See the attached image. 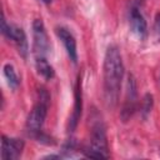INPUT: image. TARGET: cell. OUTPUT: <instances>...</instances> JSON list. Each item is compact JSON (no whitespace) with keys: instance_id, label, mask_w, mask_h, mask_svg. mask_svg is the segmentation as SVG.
<instances>
[{"instance_id":"6da1fadb","label":"cell","mask_w":160,"mask_h":160,"mask_svg":"<svg viewBox=\"0 0 160 160\" xmlns=\"http://www.w3.org/2000/svg\"><path fill=\"white\" fill-rule=\"evenodd\" d=\"M122 78L124 64L120 51L115 45H110L104 58V99L109 108L118 104Z\"/></svg>"},{"instance_id":"7a4b0ae2","label":"cell","mask_w":160,"mask_h":160,"mask_svg":"<svg viewBox=\"0 0 160 160\" xmlns=\"http://www.w3.org/2000/svg\"><path fill=\"white\" fill-rule=\"evenodd\" d=\"M50 104V95L46 91V89H40L39 90V99L36 105L32 108L30 111L28 120H26V131L31 136H36L41 131V126L45 121L46 114H48V108Z\"/></svg>"},{"instance_id":"3957f363","label":"cell","mask_w":160,"mask_h":160,"mask_svg":"<svg viewBox=\"0 0 160 160\" xmlns=\"http://www.w3.org/2000/svg\"><path fill=\"white\" fill-rule=\"evenodd\" d=\"M84 154L88 158H95V159L109 158L106 132H105V128L101 121H96L92 124L91 135H90V145L88 149L84 150Z\"/></svg>"},{"instance_id":"277c9868","label":"cell","mask_w":160,"mask_h":160,"mask_svg":"<svg viewBox=\"0 0 160 160\" xmlns=\"http://www.w3.org/2000/svg\"><path fill=\"white\" fill-rule=\"evenodd\" d=\"M1 32L5 38H8L9 40H12L18 48L19 54L22 55L24 58H26V55H28V40H26V35H25L24 30L21 28H18V26L9 25L6 22L4 14L1 18Z\"/></svg>"},{"instance_id":"5b68a950","label":"cell","mask_w":160,"mask_h":160,"mask_svg":"<svg viewBox=\"0 0 160 160\" xmlns=\"http://www.w3.org/2000/svg\"><path fill=\"white\" fill-rule=\"evenodd\" d=\"M32 35H34V52L38 58L44 56L48 54L50 49L49 38L45 30V25L41 19H35L32 22Z\"/></svg>"},{"instance_id":"8992f818","label":"cell","mask_w":160,"mask_h":160,"mask_svg":"<svg viewBox=\"0 0 160 160\" xmlns=\"http://www.w3.org/2000/svg\"><path fill=\"white\" fill-rule=\"evenodd\" d=\"M24 141L16 138H8L2 135L1 140V159L2 160H16L21 156L24 150Z\"/></svg>"},{"instance_id":"52a82bcc","label":"cell","mask_w":160,"mask_h":160,"mask_svg":"<svg viewBox=\"0 0 160 160\" xmlns=\"http://www.w3.org/2000/svg\"><path fill=\"white\" fill-rule=\"evenodd\" d=\"M136 82L132 75L128 76V84H126V98H125V104L121 111V118L124 121H126L135 111L136 109Z\"/></svg>"},{"instance_id":"ba28073f","label":"cell","mask_w":160,"mask_h":160,"mask_svg":"<svg viewBox=\"0 0 160 160\" xmlns=\"http://www.w3.org/2000/svg\"><path fill=\"white\" fill-rule=\"evenodd\" d=\"M56 35L62 41L70 60L74 64H76V61H78V50H76V40H75L74 35L65 28H56Z\"/></svg>"},{"instance_id":"9c48e42d","label":"cell","mask_w":160,"mask_h":160,"mask_svg":"<svg viewBox=\"0 0 160 160\" xmlns=\"http://www.w3.org/2000/svg\"><path fill=\"white\" fill-rule=\"evenodd\" d=\"M82 110V95H81V79L78 78L76 86H75V101H74V110L69 120V131H74L78 126V122L81 116Z\"/></svg>"},{"instance_id":"30bf717a","label":"cell","mask_w":160,"mask_h":160,"mask_svg":"<svg viewBox=\"0 0 160 160\" xmlns=\"http://www.w3.org/2000/svg\"><path fill=\"white\" fill-rule=\"evenodd\" d=\"M130 22H131V28L132 31L136 32L139 36H145L148 26H146V21L144 19V16L141 15V12L138 9H132L130 12Z\"/></svg>"},{"instance_id":"8fae6325","label":"cell","mask_w":160,"mask_h":160,"mask_svg":"<svg viewBox=\"0 0 160 160\" xmlns=\"http://www.w3.org/2000/svg\"><path fill=\"white\" fill-rule=\"evenodd\" d=\"M36 70H38V74L42 76L45 80H50L55 76V71L52 66L49 64V61L44 56L36 58Z\"/></svg>"},{"instance_id":"7c38bea8","label":"cell","mask_w":160,"mask_h":160,"mask_svg":"<svg viewBox=\"0 0 160 160\" xmlns=\"http://www.w3.org/2000/svg\"><path fill=\"white\" fill-rule=\"evenodd\" d=\"M4 75H5L6 80H8L9 86H10L11 89H16L20 81H19V78H18V75H16L15 69H14L12 65L6 64V65L4 66Z\"/></svg>"},{"instance_id":"4fadbf2b","label":"cell","mask_w":160,"mask_h":160,"mask_svg":"<svg viewBox=\"0 0 160 160\" xmlns=\"http://www.w3.org/2000/svg\"><path fill=\"white\" fill-rule=\"evenodd\" d=\"M151 108H152V96L150 94H146L142 99V105H141V112L144 118H146V115L151 111Z\"/></svg>"},{"instance_id":"5bb4252c","label":"cell","mask_w":160,"mask_h":160,"mask_svg":"<svg viewBox=\"0 0 160 160\" xmlns=\"http://www.w3.org/2000/svg\"><path fill=\"white\" fill-rule=\"evenodd\" d=\"M154 30L158 35H160V12L156 14L155 16V22H154Z\"/></svg>"},{"instance_id":"9a60e30c","label":"cell","mask_w":160,"mask_h":160,"mask_svg":"<svg viewBox=\"0 0 160 160\" xmlns=\"http://www.w3.org/2000/svg\"><path fill=\"white\" fill-rule=\"evenodd\" d=\"M40 1H42V2H45V4H50V2H51V0H40Z\"/></svg>"}]
</instances>
